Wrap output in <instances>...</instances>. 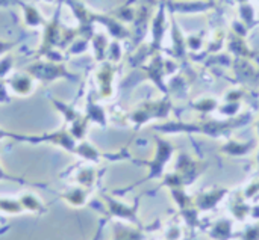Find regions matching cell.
<instances>
[{"instance_id":"cell-1","label":"cell","mask_w":259,"mask_h":240,"mask_svg":"<svg viewBox=\"0 0 259 240\" xmlns=\"http://www.w3.org/2000/svg\"><path fill=\"white\" fill-rule=\"evenodd\" d=\"M26 71L41 83H52L56 80H65V79H74L73 73L67 70V67L59 62V61H41V62H33L30 64Z\"/></svg>"},{"instance_id":"cell-2","label":"cell","mask_w":259,"mask_h":240,"mask_svg":"<svg viewBox=\"0 0 259 240\" xmlns=\"http://www.w3.org/2000/svg\"><path fill=\"white\" fill-rule=\"evenodd\" d=\"M6 86H8V91H9V94L12 97L27 98V97H30L35 92L36 80L24 70V71L12 73L6 79Z\"/></svg>"},{"instance_id":"cell-3","label":"cell","mask_w":259,"mask_h":240,"mask_svg":"<svg viewBox=\"0 0 259 240\" xmlns=\"http://www.w3.org/2000/svg\"><path fill=\"white\" fill-rule=\"evenodd\" d=\"M23 23L30 27V29H35V27H41L46 24V20L42 18L41 12L35 8V6H30V5H23Z\"/></svg>"},{"instance_id":"cell-4","label":"cell","mask_w":259,"mask_h":240,"mask_svg":"<svg viewBox=\"0 0 259 240\" xmlns=\"http://www.w3.org/2000/svg\"><path fill=\"white\" fill-rule=\"evenodd\" d=\"M18 200H20V203L23 206V210H26V212H30V213L44 212V204L35 194H30V192L21 194Z\"/></svg>"},{"instance_id":"cell-5","label":"cell","mask_w":259,"mask_h":240,"mask_svg":"<svg viewBox=\"0 0 259 240\" xmlns=\"http://www.w3.org/2000/svg\"><path fill=\"white\" fill-rule=\"evenodd\" d=\"M52 103H53V106L58 109V112L62 115L64 121H65V123H68V124H71L74 119H77V118L80 116V115L74 110V107H71L70 104L64 103V101H61V100L52 98Z\"/></svg>"},{"instance_id":"cell-6","label":"cell","mask_w":259,"mask_h":240,"mask_svg":"<svg viewBox=\"0 0 259 240\" xmlns=\"http://www.w3.org/2000/svg\"><path fill=\"white\" fill-rule=\"evenodd\" d=\"M61 198H62L64 201H67L70 206H74V207L82 206V204H85V201H87L85 191H82V189H79V188L70 189V191H67V192H62Z\"/></svg>"},{"instance_id":"cell-7","label":"cell","mask_w":259,"mask_h":240,"mask_svg":"<svg viewBox=\"0 0 259 240\" xmlns=\"http://www.w3.org/2000/svg\"><path fill=\"white\" fill-rule=\"evenodd\" d=\"M0 212H3L5 215H20L23 213V206L20 203V200H12V198H0Z\"/></svg>"},{"instance_id":"cell-8","label":"cell","mask_w":259,"mask_h":240,"mask_svg":"<svg viewBox=\"0 0 259 240\" xmlns=\"http://www.w3.org/2000/svg\"><path fill=\"white\" fill-rule=\"evenodd\" d=\"M12 68H14V57L9 54H5L3 57H0V79H8L12 74Z\"/></svg>"},{"instance_id":"cell-9","label":"cell","mask_w":259,"mask_h":240,"mask_svg":"<svg viewBox=\"0 0 259 240\" xmlns=\"http://www.w3.org/2000/svg\"><path fill=\"white\" fill-rule=\"evenodd\" d=\"M12 98V95L9 94L8 91V86H6V80L5 79H0V104H6L9 103Z\"/></svg>"},{"instance_id":"cell-10","label":"cell","mask_w":259,"mask_h":240,"mask_svg":"<svg viewBox=\"0 0 259 240\" xmlns=\"http://www.w3.org/2000/svg\"><path fill=\"white\" fill-rule=\"evenodd\" d=\"M14 47L12 42H8V41H0V57H3L5 54H8V51Z\"/></svg>"},{"instance_id":"cell-11","label":"cell","mask_w":259,"mask_h":240,"mask_svg":"<svg viewBox=\"0 0 259 240\" xmlns=\"http://www.w3.org/2000/svg\"><path fill=\"white\" fill-rule=\"evenodd\" d=\"M6 136H11V133H9V132H5V130H2V129H0V141H2V139H5Z\"/></svg>"},{"instance_id":"cell-12","label":"cell","mask_w":259,"mask_h":240,"mask_svg":"<svg viewBox=\"0 0 259 240\" xmlns=\"http://www.w3.org/2000/svg\"><path fill=\"white\" fill-rule=\"evenodd\" d=\"M5 178H9L8 175H6V172L2 169V166H0V180H5Z\"/></svg>"},{"instance_id":"cell-13","label":"cell","mask_w":259,"mask_h":240,"mask_svg":"<svg viewBox=\"0 0 259 240\" xmlns=\"http://www.w3.org/2000/svg\"><path fill=\"white\" fill-rule=\"evenodd\" d=\"M46 2H53V0H46Z\"/></svg>"}]
</instances>
